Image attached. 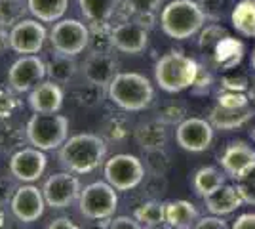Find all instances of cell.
Wrapping results in <instances>:
<instances>
[{"label":"cell","mask_w":255,"mask_h":229,"mask_svg":"<svg viewBox=\"0 0 255 229\" xmlns=\"http://www.w3.org/2000/svg\"><path fill=\"white\" fill-rule=\"evenodd\" d=\"M109 145L99 134H76L59 147L57 159L67 172L90 174L107 161Z\"/></svg>","instance_id":"6da1fadb"},{"label":"cell","mask_w":255,"mask_h":229,"mask_svg":"<svg viewBox=\"0 0 255 229\" xmlns=\"http://www.w3.org/2000/svg\"><path fill=\"white\" fill-rule=\"evenodd\" d=\"M198 75H200L198 63L192 57L175 50L164 54L154 65V80L168 94H177L194 86Z\"/></svg>","instance_id":"7a4b0ae2"},{"label":"cell","mask_w":255,"mask_h":229,"mask_svg":"<svg viewBox=\"0 0 255 229\" xmlns=\"http://www.w3.org/2000/svg\"><path fill=\"white\" fill-rule=\"evenodd\" d=\"M206 11L194 0H173L162 8L160 27L170 38L187 40L202 29Z\"/></svg>","instance_id":"3957f363"},{"label":"cell","mask_w":255,"mask_h":229,"mask_svg":"<svg viewBox=\"0 0 255 229\" xmlns=\"http://www.w3.org/2000/svg\"><path fill=\"white\" fill-rule=\"evenodd\" d=\"M109 99L124 111H143L154 98V88L139 73H118L107 88Z\"/></svg>","instance_id":"277c9868"},{"label":"cell","mask_w":255,"mask_h":229,"mask_svg":"<svg viewBox=\"0 0 255 229\" xmlns=\"http://www.w3.org/2000/svg\"><path fill=\"white\" fill-rule=\"evenodd\" d=\"M25 138L40 151L59 149L69 140V119L57 113H34L25 126Z\"/></svg>","instance_id":"5b68a950"},{"label":"cell","mask_w":255,"mask_h":229,"mask_svg":"<svg viewBox=\"0 0 255 229\" xmlns=\"http://www.w3.org/2000/svg\"><path fill=\"white\" fill-rule=\"evenodd\" d=\"M118 208V193L109 182H94L80 191L78 212L86 220L105 222L115 216Z\"/></svg>","instance_id":"8992f818"},{"label":"cell","mask_w":255,"mask_h":229,"mask_svg":"<svg viewBox=\"0 0 255 229\" xmlns=\"http://www.w3.org/2000/svg\"><path fill=\"white\" fill-rule=\"evenodd\" d=\"M90 27L78 19H59L50 31L53 52L76 57L90 46Z\"/></svg>","instance_id":"52a82bcc"},{"label":"cell","mask_w":255,"mask_h":229,"mask_svg":"<svg viewBox=\"0 0 255 229\" xmlns=\"http://www.w3.org/2000/svg\"><path fill=\"white\" fill-rule=\"evenodd\" d=\"M103 174L107 182L117 191H129V189H135L143 182L145 166L135 155L120 153L105 161Z\"/></svg>","instance_id":"ba28073f"},{"label":"cell","mask_w":255,"mask_h":229,"mask_svg":"<svg viewBox=\"0 0 255 229\" xmlns=\"http://www.w3.org/2000/svg\"><path fill=\"white\" fill-rule=\"evenodd\" d=\"M46 76H48V73H46L44 59H40L36 54L21 55L8 69V86L15 94L31 92L32 88H36L40 82H44Z\"/></svg>","instance_id":"9c48e42d"},{"label":"cell","mask_w":255,"mask_h":229,"mask_svg":"<svg viewBox=\"0 0 255 229\" xmlns=\"http://www.w3.org/2000/svg\"><path fill=\"white\" fill-rule=\"evenodd\" d=\"M82 186L80 180L73 172H57L52 174L42 186V193L46 199V205L53 210L69 208L73 203H78Z\"/></svg>","instance_id":"30bf717a"},{"label":"cell","mask_w":255,"mask_h":229,"mask_svg":"<svg viewBox=\"0 0 255 229\" xmlns=\"http://www.w3.org/2000/svg\"><path fill=\"white\" fill-rule=\"evenodd\" d=\"M111 44L122 54H141L149 44V27L137 19H124L111 25Z\"/></svg>","instance_id":"8fae6325"},{"label":"cell","mask_w":255,"mask_h":229,"mask_svg":"<svg viewBox=\"0 0 255 229\" xmlns=\"http://www.w3.org/2000/svg\"><path fill=\"white\" fill-rule=\"evenodd\" d=\"M46 207L48 205H46L42 189L34 187L32 184H23L17 187L10 203L13 218L21 224H32L38 218H42Z\"/></svg>","instance_id":"7c38bea8"},{"label":"cell","mask_w":255,"mask_h":229,"mask_svg":"<svg viewBox=\"0 0 255 229\" xmlns=\"http://www.w3.org/2000/svg\"><path fill=\"white\" fill-rule=\"evenodd\" d=\"M175 142L181 149L191 153L206 151L213 142V126L210 120L204 119H185L179 122L175 130Z\"/></svg>","instance_id":"4fadbf2b"},{"label":"cell","mask_w":255,"mask_h":229,"mask_svg":"<svg viewBox=\"0 0 255 229\" xmlns=\"http://www.w3.org/2000/svg\"><path fill=\"white\" fill-rule=\"evenodd\" d=\"M46 166H48V159H46L44 151L36 149V147H25V149L15 151L8 163L10 176L21 184L36 182L44 174Z\"/></svg>","instance_id":"5bb4252c"},{"label":"cell","mask_w":255,"mask_h":229,"mask_svg":"<svg viewBox=\"0 0 255 229\" xmlns=\"http://www.w3.org/2000/svg\"><path fill=\"white\" fill-rule=\"evenodd\" d=\"M219 163L231 180L242 182L255 170V149L244 142H233L227 145Z\"/></svg>","instance_id":"9a60e30c"},{"label":"cell","mask_w":255,"mask_h":229,"mask_svg":"<svg viewBox=\"0 0 255 229\" xmlns=\"http://www.w3.org/2000/svg\"><path fill=\"white\" fill-rule=\"evenodd\" d=\"M46 29L36 19H23L10 29V48L21 55H34L44 48Z\"/></svg>","instance_id":"2e32d148"},{"label":"cell","mask_w":255,"mask_h":229,"mask_svg":"<svg viewBox=\"0 0 255 229\" xmlns=\"http://www.w3.org/2000/svg\"><path fill=\"white\" fill-rule=\"evenodd\" d=\"M82 75L88 82L109 88V84L118 75L117 57L109 52H92L82 63Z\"/></svg>","instance_id":"e0dca14e"},{"label":"cell","mask_w":255,"mask_h":229,"mask_svg":"<svg viewBox=\"0 0 255 229\" xmlns=\"http://www.w3.org/2000/svg\"><path fill=\"white\" fill-rule=\"evenodd\" d=\"M63 88L61 84L53 82V80H44L36 88H32L29 92V107L34 113H42V115H52L59 113L63 107Z\"/></svg>","instance_id":"ac0fdd59"},{"label":"cell","mask_w":255,"mask_h":229,"mask_svg":"<svg viewBox=\"0 0 255 229\" xmlns=\"http://www.w3.org/2000/svg\"><path fill=\"white\" fill-rule=\"evenodd\" d=\"M255 115V109L252 107V101L240 105V107H227L215 103L213 109L210 111V122L217 130H236L244 126L248 120H252Z\"/></svg>","instance_id":"d6986e66"},{"label":"cell","mask_w":255,"mask_h":229,"mask_svg":"<svg viewBox=\"0 0 255 229\" xmlns=\"http://www.w3.org/2000/svg\"><path fill=\"white\" fill-rule=\"evenodd\" d=\"M168 124L162 122L160 119L147 120V122H141L137 128H135V142L143 151H158L164 149L166 143H168Z\"/></svg>","instance_id":"ffe728a7"},{"label":"cell","mask_w":255,"mask_h":229,"mask_svg":"<svg viewBox=\"0 0 255 229\" xmlns=\"http://www.w3.org/2000/svg\"><path fill=\"white\" fill-rule=\"evenodd\" d=\"M78 6L84 19L92 27H101L111 23L118 8L122 6V0H78Z\"/></svg>","instance_id":"44dd1931"},{"label":"cell","mask_w":255,"mask_h":229,"mask_svg":"<svg viewBox=\"0 0 255 229\" xmlns=\"http://www.w3.org/2000/svg\"><path fill=\"white\" fill-rule=\"evenodd\" d=\"M244 205L238 187L234 186H223L217 189L213 195L206 197V208L212 212L213 216H225V214H233L236 208Z\"/></svg>","instance_id":"7402d4cb"},{"label":"cell","mask_w":255,"mask_h":229,"mask_svg":"<svg viewBox=\"0 0 255 229\" xmlns=\"http://www.w3.org/2000/svg\"><path fill=\"white\" fill-rule=\"evenodd\" d=\"M212 52L215 65L221 67L223 71H231V69H234L242 61V57H244V44L227 34V36H223L219 42L215 44V48H213Z\"/></svg>","instance_id":"603a6c76"},{"label":"cell","mask_w":255,"mask_h":229,"mask_svg":"<svg viewBox=\"0 0 255 229\" xmlns=\"http://www.w3.org/2000/svg\"><path fill=\"white\" fill-rule=\"evenodd\" d=\"M198 222V210L189 201L166 203V224L175 229H192Z\"/></svg>","instance_id":"cb8c5ba5"},{"label":"cell","mask_w":255,"mask_h":229,"mask_svg":"<svg viewBox=\"0 0 255 229\" xmlns=\"http://www.w3.org/2000/svg\"><path fill=\"white\" fill-rule=\"evenodd\" d=\"M76 71H78V63L73 55L55 54L46 61V73L50 76V80L57 82V84H67L75 78Z\"/></svg>","instance_id":"d4e9b609"},{"label":"cell","mask_w":255,"mask_h":229,"mask_svg":"<svg viewBox=\"0 0 255 229\" xmlns=\"http://www.w3.org/2000/svg\"><path fill=\"white\" fill-rule=\"evenodd\" d=\"M225 186V176L213 168V166H204L198 168L194 176H192V189L198 197H210L213 195L217 189H221Z\"/></svg>","instance_id":"484cf974"},{"label":"cell","mask_w":255,"mask_h":229,"mask_svg":"<svg viewBox=\"0 0 255 229\" xmlns=\"http://www.w3.org/2000/svg\"><path fill=\"white\" fill-rule=\"evenodd\" d=\"M231 21L236 33L255 38V0H240L233 8Z\"/></svg>","instance_id":"4316f807"},{"label":"cell","mask_w":255,"mask_h":229,"mask_svg":"<svg viewBox=\"0 0 255 229\" xmlns=\"http://www.w3.org/2000/svg\"><path fill=\"white\" fill-rule=\"evenodd\" d=\"M27 4L29 13L44 23L59 21L69 8V0H27Z\"/></svg>","instance_id":"83f0119b"},{"label":"cell","mask_w":255,"mask_h":229,"mask_svg":"<svg viewBox=\"0 0 255 229\" xmlns=\"http://www.w3.org/2000/svg\"><path fill=\"white\" fill-rule=\"evenodd\" d=\"M122 4L131 19H137L139 23L150 27L156 11L160 10L162 0H122Z\"/></svg>","instance_id":"f1b7e54d"},{"label":"cell","mask_w":255,"mask_h":229,"mask_svg":"<svg viewBox=\"0 0 255 229\" xmlns=\"http://www.w3.org/2000/svg\"><path fill=\"white\" fill-rule=\"evenodd\" d=\"M133 218L137 220L143 228H156L160 224H166V205L160 201H149L135 208Z\"/></svg>","instance_id":"f546056e"},{"label":"cell","mask_w":255,"mask_h":229,"mask_svg":"<svg viewBox=\"0 0 255 229\" xmlns=\"http://www.w3.org/2000/svg\"><path fill=\"white\" fill-rule=\"evenodd\" d=\"M29 11L27 0H0V25L2 27H13L25 19Z\"/></svg>","instance_id":"4dcf8cb0"},{"label":"cell","mask_w":255,"mask_h":229,"mask_svg":"<svg viewBox=\"0 0 255 229\" xmlns=\"http://www.w3.org/2000/svg\"><path fill=\"white\" fill-rule=\"evenodd\" d=\"M73 96H75L78 105H84V107H96V105H99V103L103 101V98L107 96V88L86 80V84L76 88Z\"/></svg>","instance_id":"1f68e13d"},{"label":"cell","mask_w":255,"mask_h":229,"mask_svg":"<svg viewBox=\"0 0 255 229\" xmlns=\"http://www.w3.org/2000/svg\"><path fill=\"white\" fill-rule=\"evenodd\" d=\"M223 36H227V31H225L223 27H219V25H212V27H208V29L202 33V36H200V48L213 50V48H215V44L219 42Z\"/></svg>","instance_id":"d6a6232c"},{"label":"cell","mask_w":255,"mask_h":229,"mask_svg":"<svg viewBox=\"0 0 255 229\" xmlns=\"http://www.w3.org/2000/svg\"><path fill=\"white\" fill-rule=\"evenodd\" d=\"M15 182L17 180H10V178L0 176V208H4L6 205L11 203V197H13L15 189H17Z\"/></svg>","instance_id":"836d02e7"},{"label":"cell","mask_w":255,"mask_h":229,"mask_svg":"<svg viewBox=\"0 0 255 229\" xmlns=\"http://www.w3.org/2000/svg\"><path fill=\"white\" fill-rule=\"evenodd\" d=\"M248 78L246 75H238L234 76L233 73H227L223 76V88L225 90H233V92H244L246 88H248Z\"/></svg>","instance_id":"e575fe53"},{"label":"cell","mask_w":255,"mask_h":229,"mask_svg":"<svg viewBox=\"0 0 255 229\" xmlns=\"http://www.w3.org/2000/svg\"><path fill=\"white\" fill-rule=\"evenodd\" d=\"M15 98L10 90H0V119L10 117L13 109H15Z\"/></svg>","instance_id":"d590c367"},{"label":"cell","mask_w":255,"mask_h":229,"mask_svg":"<svg viewBox=\"0 0 255 229\" xmlns=\"http://www.w3.org/2000/svg\"><path fill=\"white\" fill-rule=\"evenodd\" d=\"M238 191H240V197L242 201L248 203V205H255V180H242L238 182Z\"/></svg>","instance_id":"8d00e7d4"},{"label":"cell","mask_w":255,"mask_h":229,"mask_svg":"<svg viewBox=\"0 0 255 229\" xmlns=\"http://www.w3.org/2000/svg\"><path fill=\"white\" fill-rule=\"evenodd\" d=\"M109 229H145L135 218L129 216H118L109 222Z\"/></svg>","instance_id":"74e56055"},{"label":"cell","mask_w":255,"mask_h":229,"mask_svg":"<svg viewBox=\"0 0 255 229\" xmlns=\"http://www.w3.org/2000/svg\"><path fill=\"white\" fill-rule=\"evenodd\" d=\"M192 229H231L225 220L217 218V216H208V218H200Z\"/></svg>","instance_id":"f35d334b"},{"label":"cell","mask_w":255,"mask_h":229,"mask_svg":"<svg viewBox=\"0 0 255 229\" xmlns=\"http://www.w3.org/2000/svg\"><path fill=\"white\" fill-rule=\"evenodd\" d=\"M231 229H255V214L248 212V214L238 216Z\"/></svg>","instance_id":"ab89813d"},{"label":"cell","mask_w":255,"mask_h":229,"mask_svg":"<svg viewBox=\"0 0 255 229\" xmlns=\"http://www.w3.org/2000/svg\"><path fill=\"white\" fill-rule=\"evenodd\" d=\"M46 229H80L78 226H76L73 220L69 218H55L52 220L50 224H48V228Z\"/></svg>","instance_id":"60d3db41"},{"label":"cell","mask_w":255,"mask_h":229,"mask_svg":"<svg viewBox=\"0 0 255 229\" xmlns=\"http://www.w3.org/2000/svg\"><path fill=\"white\" fill-rule=\"evenodd\" d=\"M8 48H10V33H8L6 27L0 25V55L4 54Z\"/></svg>","instance_id":"b9f144b4"},{"label":"cell","mask_w":255,"mask_h":229,"mask_svg":"<svg viewBox=\"0 0 255 229\" xmlns=\"http://www.w3.org/2000/svg\"><path fill=\"white\" fill-rule=\"evenodd\" d=\"M248 96H250V101L254 103V107H255V84L250 88V94H248Z\"/></svg>","instance_id":"7bdbcfd3"},{"label":"cell","mask_w":255,"mask_h":229,"mask_svg":"<svg viewBox=\"0 0 255 229\" xmlns=\"http://www.w3.org/2000/svg\"><path fill=\"white\" fill-rule=\"evenodd\" d=\"M149 229H175V228H171L170 224H160L156 228H149Z\"/></svg>","instance_id":"ee69618b"},{"label":"cell","mask_w":255,"mask_h":229,"mask_svg":"<svg viewBox=\"0 0 255 229\" xmlns=\"http://www.w3.org/2000/svg\"><path fill=\"white\" fill-rule=\"evenodd\" d=\"M252 67H254V71H255V50H254V54H252Z\"/></svg>","instance_id":"f6af8a7d"},{"label":"cell","mask_w":255,"mask_h":229,"mask_svg":"<svg viewBox=\"0 0 255 229\" xmlns=\"http://www.w3.org/2000/svg\"><path fill=\"white\" fill-rule=\"evenodd\" d=\"M254 140H255V130H254Z\"/></svg>","instance_id":"bcb514c9"}]
</instances>
